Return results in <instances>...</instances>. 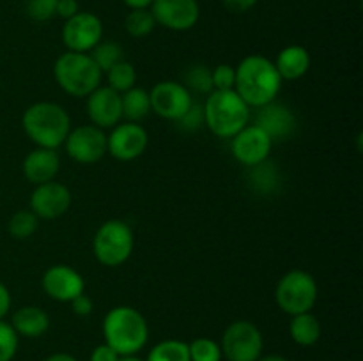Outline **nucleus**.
<instances>
[{
    "mask_svg": "<svg viewBox=\"0 0 363 361\" xmlns=\"http://www.w3.org/2000/svg\"><path fill=\"white\" fill-rule=\"evenodd\" d=\"M234 91L250 108H261L275 101L282 88V78L273 60L264 55H248L238 64Z\"/></svg>",
    "mask_w": 363,
    "mask_h": 361,
    "instance_id": "obj_1",
    "label": "nucleus"
},
{
    "mask_svg": "<svg viewBox=\"0 0 363 361\" xmlns=\"http://www.w3.org/2000/svg\"><path fill=\"white\" fill-rule=\"evenodd\" d=\"M21 127L35 147L57 151L69 134L71 117L59 103L38 101L23 112Z\"/></svg>",
    "mask_w": 363,
    "mask_h": 361,
    "instance_id": "obj_2",
    "label": "nucleus"
},
{
    "mask_svg": "<svg viewBox=\"0 0 363 361\" xmlns=\"http://www.w3.org/2000/svg\"><path fill=\"white\" fill-rule=\"evenodd\" d=\"M103 338L119 356L140 353L149 340V324L133 306H113L103 319Z\"/></svg>",
    "mask_w": 363,
    "mask_h": 361,
    "instance_id": "obj_3",
    "label": "nucleus"
},
{
    "mask_svg": "<svg viewBox=\"0 0 363 361\" xmlns=\"http://www.w3.org/2000/svg\"><path fill=\"white\" fill-rule=\"evenodd\" d=\"M204 124L215 137L233 138L250 124V106L236 91H211L202 105Z\"/></svg>",
    "mask_w": 363,
    "mask_h": 361,
    "instance_id": "obj_4",
    "label": "nucleus"
},
{
    "mask_svg": "<svg viewBox=\"0 0 363 361\" xmlns=\"http://www.w3.org/2000/svg\"><path fill=\"white\" fill-rule=\"evenodd\" d=\"M53 78L66 94L87 98L101 85L103 73L89 53L66 52L53 64Z\"/></svg>",
    "mask_w": 363,
    "mask_h": 361,
    "instance_id": "obj_5",
    "label": "nucleus"
},
{
    "mask_svg": "<svg viewBox=\"0 0 363 361\" xmlns=\"http://www.w3.org/2000/svg\"><path fill=\"white\" fill-rule=\"evenodd\" d=\"M135 248L133 229L124 219H106L96 230L92 239V253L99 264L119 268L131 257Z\"/></svg>",
    "mask_w": 363,
    "mask_h": 361,
    "instance_id": "obj_6",
    "label": "nucleus"
},
{
    "mask_svg": "<svg viewBox=\"0 0 363 361\" xmlns=\"http://www.w3.org/2000/svg\"><path fill=\"white\" fill-rule=\"evenodd\" d=\"M319 297V287L314 276L303 269H291L279 280L275 289V301L287 315L312 311Z\"/></svg>",
    "mask_w": 363,
    "mask_h": 361,
    "instance_id": "obj_7",
    "label": "nucleus"
},
{
    "mask_svg": "<svg viewBox=\"0 0 363 361\" xmlns=\"http://www.w3.org/2000/svg\"><path fill=\"white\" fill-rule=\"evenodd\" d=\"M220 349L227 361H257L264 350V338L254 322L234 321L223 331Z\"/></svg>",
    "mask_w": 363,
    "mask_h": 361,
    "instance_id": "obj_8",
    "label": "nucleus"
},
{
    "mask_svg": "<svg viewBox=\"0 0 363 361\" xmlns=\"http://www.w3.org/2000/svg\"><path fill=\"white\" fill-rule=\"evenodd\" d=\"M67 156L80 165H94L106 154V133L94 124L71 127L64 142Z\"/></svg>",
    "mask_w": 363,
    "mask_h": 361,
    "instance_id": "obj_9",
    "label": "nucleus"
},
{
    "mask_svg": "<svg viewBox=\"0 0 363 361\" xmlns=\"http://www.w3.org/2000/svg\"><path fill=\"white\" fill-rule=\"evenodd\" d=\"M151 112L165 120L177 122L194 105V96L181 81H158L149 92Z\"/></svg>",
    "mask_w": 363,
    "mask_h": 361,
    "instance_id": "obj_10",
    "label": "nucleus"
},
{
    "mask_svg": "<svg viewBox=\"0 0 363 361\" xmlns=\"http://www.w3.org/2000/svg\"><path fill=\"white\" fill-rule=\"evenodd\" d=\"M149 145V134L138 122L124 120L113 126L106 134V154L119 161H133L140 158Z\"/></svg>",
    "mask_w": 363,
    "mask_h": 361,
    "instance_id": "obj_11",
    "label": "nucleus"
},
{
    "mask_svg": "<svg viewBox=\"0 0 363 361\" xmlns=\"http://www.w3.org/2000/svg\"><path fill=\"white\" fill-rule=\"evenodd\" d=\"M273 140L257 124H247L240 133L230 138V152L238 163L247 168L269 159Z\"/></svg>",
    "mask_w": 363,
    "mask_h": 361,
    "instance_id": "obj_12",
    "label": "nucleus"
},
{
    "mask_svg": "<svg viewBox=\"0 0 363 361\" xmlns=\"http://www.w3.org/2000/svg\"><path fill=\"white\" fill-rule=\"evenodd\" d=\"M103 39V23L94 13L80 11L64 21L62 42L67 52L89 53Z\"/></svg>",
    "mask_w": 363,
    "mask_h": 361,
    "instance_id": "obj_13",
    "label": "nucleus"
},
{
    "mask_svg": "<svg viewBox=\"0 0 363 361\" xmlns=\"http://www.w3.org/2000/svg\"><path fill=\"white\" fill-rule=\"evenodd\" d=\"M151 13L156 25L174 32L190 30L201 18V7L197 0H152Z\"/></svg>",
    "mask_w": 363,
    "mask_h": 361,
    "instance_id": "obj_14",
    "label": "nucleus"
},
{
    "mask_svg": "<svg viewBox=\"0 0 363 361\" xmlns=\"http://www.w3.org/2000/svg\"><path fill=\"white\" fill-rule=\"evenodd\" d=\"M41 287L46 296L59 303H71L78 294L85 292V280L74 268L55 264L45 271Z\"/></svg>",
    "mask_w": 363,
    "mask_h": 361,
    "instance_id": "obj_15",
    "label": "nucleus"
},
{
    "mask_svg": "<svg viewBox=\"0 0 363 361\" xmlns=\"http://www.w3.org/2000/svg\"><path fill=\"white\" fill-rule=\"evenodd\" d=\"M71 207V191L66 184L50 180L38 184L30 195V211L39 219H57Z\"/></svg>",
    "mask_w": 363,
    "mask_h": 361,
    "instance_id": "obj_16",
    "label": "nucleus"
},
{
    "mask_svg": "<svg viewBox=\"0 0 363 361\" xmlns=\"http://www.w3.org/2000/svg\"><path fill=\"white\" fill-rule=\"evenodd\" d=\"M87 115L91 124L99 130H112L123 122V103L119 92L108 85H99L87 96Z\"/></svg>",
    "mask_w": 363,
    "mask_h": 361,
    "instance_id": "obj_17",
    "label": "nucleus"
},
{
    "mask_svg": "<svg viewBox=\"0 0 363 361\" xmlns=\"http://www.w3.org/2000/svg\"><path fill=\"white\" fill-rule=\"evenodd\" d=\"M254 124L262 127L275 144V142L289 140L293 137L296 130V117L286 105L272 101L259 108Z\"/></svg>",
    "mask_w": 363,
    "mask_h": 361,
    "instance_id": "obj_18",
    "label": "nucleus"
},
{
    "mask_svg": "<svg viewBox=\"0 0 363 361\" xmlns=\"http://www.w3.org/2000/svg\"><path fill=\"white\" fill-rule=\"evenodd\" d=\"M21 170H23L25 179L30 184L38 186V184L50 183L55 180L57 173L60 170V156L55 149H45L35 147L25 156L23 163H21Z\"/></svg>",
    "mask_w": 363,
    "mask_h": 361,
    "instance_id": "obj_19",
    "label": "nucleus"
},
{
    "mask_svg": "<svg viewBox=\"0 0 363 361\" xmlns=\"http://www.w3.org/2000/svg\"><path fill=\"white\" fill-rule=\"evenodd\" d=\"M280 78L287 81H294L303 78L311 69V53L301 45H289L282 48L273 60Z\"/></svg>",
    "mask_w": 363,
    "mask_h": 361,
    "instance_id": "obj_20",
    "label": "nucleus"
},
{
    "mask_svg": "<svg viewBox=\"0 0 363 361\" xmlns=\"http://www.w3.org/2000/svg\"><path fill=\"white\" fill-rule=\"evenodd\" d=\"M11 326L18 336L25 338H39L50 329V315L43 308L21 306L11 317Z\"/></svg>",
    "mask_w": 363,
    "mask_h": 361,
    "instance_id": "obj_21",
    "label": "nucleus"
},
{
    "mask_svg": "<svg viewBox=\"0 0 363 361\" xmlns=\"http://www.w3.org/2000/svg\"><path fill=\"white\" fill-rule=\"evenodd\" d=\"M321 322L315 317L312 311H305V314H298L291 317L289 324V335L298 345L301 347H312L319 342L321 338Z\"/></svg>",
    "mask_w": 363,
    "mask_h": 361,
    "instance_id": "obj_22",
    "label": "nucleus"
},
{
    "mask_svg": "<svg viewBox=\"0 0 363 361\" xmlns=\"http://www.w3.org/2000/svg\"><path fill=\"white\" fill-rule=\"evenodd\" d=\"M121 103H123V119L130 120V122H140L151 113L149 91L137 87V85L121 94Z\"/></svg>",
    "mask_w": 363,
    "mask_h": 361,
    "instance_id": "obj_23",
    "label": "nucleus"
},
{
    "mask_svg": "<svg viewBox=\"0 0 363 361\" xmlns=\"http://www.w3.org/2000/svg\"><path fill=\"white\" fill-rule=\"evenodd\" d=\"M279 183L280 172L277 170L275 163H272L269 159L248 168V184H250L252 190H255L257 193H273V191L279 188Z\"/></svg>",
    "mask_w": 363,
    "mask_h": 361,
    "instance_id": "obj_24",
    "label": "nucleus"
},
{
    "mask_svg": "<svg viewBox=\"0 0 363 361\" xmlns=\"http://www.w3.org/2000/svg\"><path fill=\"white\" fill-rule=\"evenodd\" d=\"M145 361H190L188 343L176 338L162 340L149 350Z\"/></svg>",
    "mask_w": 363,
    "mask_h": 361,
    "instance_id": "obj_25",
    "label": "nucleus"
},
{
    "mask_svg": "<svg viewBox=\"0 0 363 361\" xmlns=\"http://www.w3.org/2000/svg\"><path fill=\"white\" fill-rule=\"evenodd\" d=\"M106 81H108V87L117 91L119 94L130 91L131 87L137 85V69L131 62H128L126 59L117 62L116 66L110 67L105 73Z\"/></svg>",
    "mask_w": 363,
    "mask_h": 361,
    "instance_id": "obj_26",
    "label": "nucleus"
},
{
    "mask_svg": "<svg viewBox=\"0 0 363 361\" xmlns=\"http://www.w3.org/2000/svg\"><path fill=\"white\" fill-rule=\"evenodd\" d=\"M89 55L92 57L96 66H98L99 69H101V73L105 74L110 67H113L117 62L124 60V50L119 42L103 41L101 39V41L89 52Z\"/></svg>",
    "mask_w": 363,
    "mask_h": 361,
    "instance_id": "obj_27",
    "label": "nucleus"
},
{
    "mask_svg": "<svg viewBox=\"0 0 363 361\" xmlns=\"http://www.w3.org/2000/svg\"><path fill=\"white\" fill-rule=\"evenodd\" d=\"M124 28L135 39L151 34L156 28V20L151 9H130L128 16L124 18Z\"/></svg>",
    "mask_w": 363,
    "mask_h": 361,
    "instance_id": "obj_28",
    "label": "nucleus"
},
{
    "mask_svg": "<svg viewBox=\"0 0 363 361\" xmlns=\"http://www.w3.org/2000/svg\"><path fill=\"white\" fill-rule=\"evenodd\" d=\"M39 229V218L30 211V209H21L16 211L9 218L7 230L14 239H28L34 236Z\"/></svg>",
    "mask_w": 363,
    "mask_h": 361,
    "instance_id": "obj_29",
    "label": "nucleus"
},
{
    "mask_svg": "<svg viewBox=\"0 0 363 361\" xmlns=\"http://www.w3.org/2000/svg\"><path fill=\"white\" fill-rule=\"evenodd\" d=\"M184 87L190 92H197V94H209L213 91V80H211V69L202 64H195V66L188 67L184 73V81H181Z\"/></svg>",
    "mask_w": 363,
    "mask_h": 361,
    "instance_id": "obj_30",
    "label": "nucleus"
},
{
    "mask_svg": "<svg viewBox=\"0 0 363 361\" xmlns=\"http://www.w3.org/2000/svg\"><path fill=\"white\" fill-rule=\"evenodd\" d=\"M188 353H190V361H222L220 343L206 336L188 343Z\"/></svg>",
    "mask_w": 363,
    "mask_h": 361,
    "instance_id": "obj_31",
    "label": "nucleus"
},
{
    "mask_svg": "<svg viewBox=\"0 0 363 361\" xmlns=\"http://www.w3.org/2000/svg\"><path fill=\"white\" fill-rule=\"evenodd\" d=\"M20 336L13 329L11 322L0 321V361H11L16 356Z\"/></svg>",
    "mask_w": 363,
    "mask_h": 361,
    "instance_id": "obj_32",
    "label": "nucleus"
},
{
    "mask_svg": "<svg viewBox=\"0 0 363 361\" xmlns=\"http://www.w3.org/2000/svg\"><path fill=\"white\" fill-rule=\"evenodd\" d=\"M213 91H233L236 81V69L230 64H218L211 69Z\"/></svg>",
    "mask_w": 363,
    "mask_h": 361,
    "instance_id": "obj_33",
    "label": "nucleus"
},
{
    "mask_svg": "<svg viewBox=\"0 0 363 361\" xmlns=\"http://www.w3.org/2000/svg\"><path fill=\"white\" fill-rule=\"evenodd\" d=\"M57 0H27V14L34 21H48L55 16Z\"/></svg>",
    "mask_w": 363,
    "mask_h": 361,
    "instance_id": "obj_34",
    "label": "nucleus"
},
{
    "mask_svg": "<svg viewBox=\"0 0 363 361\" xmlns=\"http://www.w3.org/2000/svg\"><path fill=\"white\" fill-rule=\"evenodd\" d=\"M202 124H204V112H202V106L197 105V103H194V105L190 106V110L177 120V126L183 127V130L186 131L199 130Z\"/></svg>",
    "mask_w": 363,
    "mask_h": 361,
    "instance_id": "obj_35",
    "label": "nucleus"
},
{
    "mask_svg": "<svg viewBox=\"0 0 363 361\" xmlns=\"http://www.w3.org/2000/svg\"><path fill=\"white\" fill-rule=\"evenodd\" d=\"M71 310L74 315H80V317H87L94 310V301L91 296H87L85 292L78 294L73 301H71Z\"/></svg>",
    "mask_w": 363,
    "mask_h": 361,
    "instance_id": "obj_36",
    "label": "nucleus"
},
{
    "mask_svg": "<svg viewBox=\"0 0 363 361\" xmlns=\"http://www.w3.org/2000/svg\"><path fill=\"white\" fill-rule=\"evenodd\" d=\"M77 13H80L78 0H57L55 16L62 18V20L66 21V20H69V18H73Z\"/></svg>",
    "mask_w": 363,
    "mask_h": 361,
    "instance_id": "obj_37",
    "label": "nucleus"
},
{
    "mask_svg": "<svg viewBox=\"0 0 363 361\" xmlns=\"http://www.w3.org/2000/svg\"><path fill=\"white\" fill-rule=\"evenodd\" d=\"M119 357L121 356L112 349V347L106 345V343H101V345L94 347L89 361H117Z\"/></svg>",
    "mask_w": 363,
    "mask_h": 361,
    "instance_id": "obj_38",
    "label": "nucleus"
},
{
    "mask_svg": "<svg viewBox=\"0 0 363 361\" xmlns=\"http://www.w3.org/2000/svg\"><path fill=\"white\" fill-rule=\"evenodd\" d=\"M259 0H223V7H225L229 13L234 14H241L250 11L252 7H255Z\"/></svg>",
    "mask_w": 363,
    "mask_h": 361,
    "instance_id": "obj_39",
    "label": "nucleus"
},
{
    "mask_svg": "<svg viewBox=\"0 0 363 361\" xmlns=\"http://www.w3.org/2000/svg\"><path fill=\"white\" fill-rule=\"evenodd\" d=\"M11 303H13V299H11L9 289H7V287L0 282V321H2L7 314H9Z\"/></svg>",
    "mask_w": 363,
    "mask_h": 361,
    "instance_id": "obj_40",
    "label": "nucleus"
},
{
    "mask_svg": "<svg viewBox=\"0 0 363 361\" xmlns=\"http://www.w3.org/2000/svg\"><path fill=\"white\" fill-rule=\"evenodd\" d=\"M130 9H149L152 0H123Z\"/></svg>",
    "mask_w": 363,
    "mask_h": 361,
    "instance_id": "obj_41",
    "label": "nucleus"
},
{
    "mask_svg": "<svg viewBox=\"0 0 363 361\" xmlns=\"http://www.w3.org/2000/svg\"><path fill=\"white\" fill-rule=\"evenodd\" d=\"M45 361H77V357L71 356V354L67 353H55L52 354V356L46 357Z\"/></svg>",
    "mask_w": 363,
    "mask_h": 361,
    "instance_id": "obj_42",
    "label": "nucleus"
},
{
    "mask_svg": "<svg viewBox=\"0 0 363 361\" xmlns=\"http://www.w3.org/2000/svg\"><path fill=\"white\" fill-rule=\"evenodd\" d=\"M257 361H289L286 356H280V354H262Z\"/></svg>",
    "mask_w": 363,
    "mask_h": 361,
    "instance_id": "obj_43",
    "label": "nucleus"
},
{
    "mask_svg": "<svg viewBox=\"0 0 363 361\" xmlns=\"http://www.w3.org/2000/svg\"><path fill=\"white\" fill-rule=\"evenodd\" d=\"M117 361H144V360L137 357V354H131V356H121Z\"/></svg>",
    "mask_w": 363,
    "mask_h": 361,
    "instance_id": "obj_44",
    "label": "nucleus"
}]
</instances>
